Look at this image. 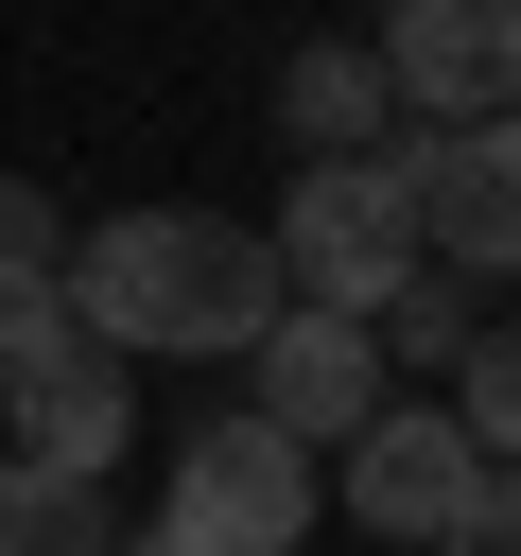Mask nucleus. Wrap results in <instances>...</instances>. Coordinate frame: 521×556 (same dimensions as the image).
Listing matches in <instances>:
<instances>
[{
	"mask_svg": "<svg viewBox=\"0 0 521 556\" xmlns=\"http://www.w3.org/2000/svg\"><path fill=\"white\" fill-rule=\"evenodd\" d=\"M52 261H69V208L35 174H0V278H52Z\"/></svg>",
	"mask_w": 521,
	"mask_h": 556,
	"instance_id": "nucleus-12",
	"label": "nucleus"
},
{
	"mask_svg": "<svg viewBox=\"0 0 521 556\" xmlns=\"http://www.w3.org/2000/svg\"><path fill=\"white\" fill-rule=\"evenodd\" d=\"M399 208H417V261L486 295L504 243H521V156H504V122H434V139H399Z\"/></svg>",
	"mask_w": 521,
	"mask_h": 556,
	"instance_id": "nucleus-7",
	"label": "nucleus"
},
{
	"mask_svg": "<svg viewBox=\"0 0 521 556\" xmlns=\"http://www.w3.org/2000/svg\"><path fill=\"white\" fill-rule=\"evenodd\" d=\"M52 295H69V348L104 365H243L278 330V243L226 208H104L69 226Z\"/></svg>",
	"mask_w": 521,
	"mask_h": 556,
	"instance_id": "nucleus-1",
	"label": "nucleus"
},
{
	"mask_svg": "<svg viewBox=\"0 0 521 556\" xmlns=\"http://www.w3.org/2000/svg\"><path fill=\"white\" fill-rule=\"evenodd\" d=\"M313 521H330V469H313L295 434H260V417H191L174 469H156V521H139L122 556H295Z\"/></svg>",
	"mask_w": 521,
	"mask_h": 556,
	"instance_id": "nucleus-2",
	"label": "nucleus"
},
{
	"mask_svg": "<svg viewBox=\"0 0 521 556\" xmlns=\"http://www.w3.org/2000/svg\"><path fill=\"white\" fill-rule=\"evenodd\" d=\"M260 243H278V295H295V313H347V330H365V313L417 278L399 139H382V156H295V191H278V226H260Z\"/></svg>",
	"mask_w": 521,
	"mask_h": 556,
	"instance_id": "nucleus-3",
	"label": "nucleus"
},
{
	"mask_svg": "<svg viewBox=\"0 0 521 556\" xmlns=\"http://www.w3.org/2000/svg\"><path fill=\"white\" fill-rule=\"evenodd\" d=\"M278 139H295V156H382V139H399L365 35H295V52H278Z\"/></svg>",
	"mask_w": 521,
	"mask_h": 556,
	"instance_id": "nucleus-9",
	"label": "nucleus"
},
{
	"mask_svg": "<svg viewBox=\"0 0 521 556\" xmlns=\"http://www.w3.org/2000/svg\"><path fill=\"white\" fill-rule=\"evenodd\" d=\"M104 556H122V539H104Z\"/></svg>",
	"mask_w": 521,
	"mask_h": 556,
	"instance_id": "nucleus-15",
	"label": "nucleus"
},
{
	"mask_svg": "<svg viewBox=\"0 0 521 556\" xmlns=\"http://www.w3.org/2000/svg\"><path fill=\"white\" fill-rule=\"evenodd\" d=\"M434 556H521V504H504V469H469V504L434 521Z\"/></svg>",
	"mask_w": 521,
	"mask_h": 556,
	"instance_id": "nucleus-14",
	"label": "nucleus"
},
{
	"mask_svg": "<svg viewBox=\"0 0 521 556\" xmlns=\"http://www.w3.org/2000/svg\"><path fill=\"white\" fill-rule=\"evenodd\" d=\"M122 434H139V365H104V348H52V365L0 382V452L52 469V486H104Z\"/></svg>",
	"mask_w": 521,
	"mask_h": 556,
	"instance_id": "nucleus-8",
	"label": "nucleus"
},
{
	"mask_svg": "<svg viewBox=\"0 0 521 556\" xmlns=\"http://www.w3.org/2000/svg\"><path fill=\"white\" fill-rule=\"evenodd\" d=\"M365 70H382L399 139H417V122H504V104H521V0H382Z\"/></svg>",
	"mask_w": 521,
	"mask_h": 556,
	"instance_id": "nucleus-4",
	"label": "nucleus"
},
{
	"mask_svg": "<svg viewBox=\"0 0 521 556\" xmlns=\"http://www.w3.org/2000/svg\"><path fill=\"white\" fill-rule=\"evenodd\" d=\"M469 330H486V313H469V278H434V261H417V278H399V295L365 313V348H382V382H417V365H452Z\"/></svg>",
	"mask_w": 521,
	"mask_h": 556,
	"instance_id": "nucleus-10",
	"label": "nucleus"
},
{
	"mask_svg": "<svg viewBox=\"0 0 521 556\" xmlns=\"http://www.w3.org/2000/svg\"><path fill=\"white\" fill-rule=\"evenodd\" d=\"M469 469H486V452H469V434H452V417L399 382V400H382V417L330 452V521H365L382 556H434V521L469 504Z\"/></svg>",
	"mask_w": 521,
	"mask_h": 556,
	"instance_id": "nucleus-5",
	"label": "nucleus"
},
{
	"mask_svg": "<svg viewBox=\"0 0 521 556\" xmlns=\"http://www.w3.org/2000/svg\"><path fill=\"white\" fill-rule=\"evenodd\" d=\"M382 400H399V382H382V348H365L347 313H295V295H278V330L243 348V417H260V434H295L313 469H330Z\"/></svg>",
	"mask_w": 521,
	"mask_h": 556,
	"instance_id": "nucleus-6",
	"label": "nucleus"
},
{
	"mask_svg": "<svg viewBox=\"0 0 521 556\" xmlns=\"http://www.w3.org/2000/svg\"><path fill=\"white\" fill-rule=\"evenodd\" d=\"M122 521H104V486H52V469H17L0 452V556H104Z\"/></svg>",
	"mask_w": 521,
	"mask_h": 556,
	"instance_id": "nucleus-11",
	"label": "nucleus"
},
{
	"mask_svg": "<svg viewBox=\"0 0 521 556\" xmlns=\"http://www.w3.org/2000/svg\"><path fill=\"white\" fill-rule=\"evenodd\" d=\"M52 348H69V295H52V278H0V382L52 365Z\"/></svg>",
	"mask_w": 521,
	"mask_h": 556,
	"instance_id": "nucleus-13",
	"label": "nucleus"
}]
</instances>
